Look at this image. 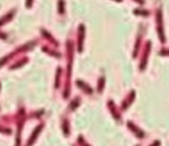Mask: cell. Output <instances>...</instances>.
Here are the masks:
<instances>
[{"instance_id":"15","label":"cell","mask_w":169,"mask_h":146,"mask_svg":"<svg viewBox=\"0 0 169 146\" xmlns=\"http://www.w3.org/2000/svg\"><path fill=\"white\" fill-rule=\"evenodd\" d=\"M136 11H137V13H136V14H141V15H142V14H143V15L145 14H145H146V15H148V13L147 11L145 12V11H138V10H137Z\"/></svg>"},{"instance_id":"8","label":"cell","mask_w":169,"mask_h":146,"mask_svg":"<svg viewBox=\"0 0 169 146\" xmlns=\"http://www.w3.org/2000/svg\"><path fill=\"white\" fill-rule=\"evenodd\" d=\"M41 33H42V35H43L45 38L48 39L49 41L51 42H52L53 44H54L55 46H58V43L56 42L55 39H54V38H53L52 36L50 34H49L47 31H46V30H41Z\"/></svg>"},{"instance_id":"18","label":"cell","mask_w":169,"mask_h":146,"mask_svg":"<svg viewBox=\"0 0 169 146\" xmlns=\"http://www.w3.org/2000/svg\"><path fill=\"white\" fill-rule=\"evenodd\" d=\"M160 142L156 141H155L153 144H152L150 146H160Z\"/></svg>"},{"instance_id":"4","label":"cell","mask_w":169,"mask_h":146,"mask_svg":"<svg viewBox=\"0 0 169 146\" xmlns=\"http://www.w3.org/2000/svg\"><path fill=\"white\" fill-rule=\"evenodd\" d=\"M151 49V42H148L146 44L145 47L144 48L143 54L142 55V59L141 61L140 65V68L141 70H144L145 68L146 65L147 64L148 57L150 51Z\"/></svg>"},{"instance_id":"3","label":"cell","mask_w":169,"mask_h":146,"mask_svg":"<svg viewBox=\"0 0 169 146\" xmlns=\"http://www.w3.org/2000/svg\"><path fill=\"white\" fill-rule=\"evenodd\" d=\"M86 28L83 24H80L78 28V52L81 53L83 50L84 39L85 36Z\"/></svg>"},{"instance_id":"5","label":"cell","mask_w":169,"mask_h":146,"mask_svg":"<svg viewBox=\"0 0 169 146\" xmlns=\"http://www.w3.org/2000/svg\"><path fill=\"white\" fill-rule=\"evenodd\" d=\"M135 92L133 91H131L128 96L126 97L125 100L123 101L122 105V108L123 109V110H126V109L128 108L130 105L133 103L135 98Z\"/></svg>"},{"instance_id":"9","label":"cell","mask_w":169,"mask_h":146,"mask_svg":"<svg viewBox=\"0 0 169 146\" xmlns=\"http://www.w3.org/2000/svg\"><path fill=\"white\" fill-rule=\"evenodd\" d=\"M109 106L110 107L111 110L112 111L113 114L115 116V118H116L117 119H119L120 118V116L119 115V114L118 113V112L117 111V109H116L114 103L112 101L110 102Z\"/></svg>"},{"instance_id":"12","label":"cell","mask_w":169,"mask_h":146,"mask_svg":"<svg viewBox=\"0 0 169 146\" xmlns=\"http://www.w3.org/2000/svg\"><path fill=\"white\" fill-rule=\"evenodd\" d=\"M76 83L78 85V86L81 87V88H84V90H86L88 92L90 93L91 92L92 90L89 87H88L87 85H86V83H84V82L81 80H78L76 82Z\"/></svg>"},{"instance_id":"1","label":"cell","mask_w":169,"mask_h":146,"mask_svg":"<svg viewBox=\"0 0 169 146\" xmlns=\"http://www.w3.org/2000/svg\"><path fill=\"white\" fill-rule=\"evenodd\" d=\"M66 51H67V71H66V89L65 91V95L68 96L70 90V82L71 78L72 64H73V44L71 41L68 40L66 42Z\"/></svg>"},{"instance_id":"10","label":"cell","mask_w":169,"mask_h":146,"mask_svg":"<svg viewBox=\"0 0 169 146\" xmlns=\"http://www.w3.org/2000/svg\"><path fill=\"white\" fill-rule=\"evenodd\" d=\"M27 61H28V59H27L26 57V58H23L20 61L18 62V63H16L15 64L11 66V68L13 69H17L18 68L23 66V65L25 64V63H26Z\"/></svg>"},{"instance_id":"7","label":"cell","mask_w":169,"mask_h":146,"mask_svg":"<svg viewBox=\"0 0 169 146\" xmlns=\"http://www.w3.org/2000/svg\"><path fill=\"white\" fill-rule=\"evenodd\" d=\"M14 11H11L8 14H6V16H4L3 18H2L1 20V26L3 25V24H5L6 23L9 22L13 19L14 16Z\"/></svg>"},{"instance_id":"17","label":"cell","mask_w":169,"mask_h":146,"mask_svg":"<svg viewBox=\"0 0 169 146\" xmlns=\"http://www.w3.org/2000/svg\"><path fill=\"white\" fill-rule=\"evenodd\" d=\"M32 5V1H27L26 3V6L27 8H31Z\"/></svg>"},{"instance_id":"13","label":"cell","mask_w":169,"mask_h":146,"mask_svg":"<svg viewBox=\"0 0 169 146\" xmlns=\"http://www.w3.org/2000/svg\"><path fill=\"white\" fill-rule=\"evenodd\" d=\"M65 2L60 1L58 3V12L60 14H63L65 13Z\"/></svg>"},{"instance_id":"16","label":"cell","mask_w":169,"mask_h":146,"mask_svg":"<svg viewBox=\"0 0 169 146\" xmlns=\"http://www.w3.org/2000/svg\"><path fill=\"white\" fill-rule=\"evenodd\" d=\"M161 54L164 55H169V50H162Z\"/></svg>"},{"instance_id":"11","label":"cell","mask_w":169,"mask_h":146,"mask_svg":"<svg viewBox=\"0 0 169 146\" xmlns=\"http://www.w3.org/2000/svg\"><path fill=\"white\" fill-rule=\"evenodd\" d=\"M62 70L61 67H58L57 69L56 72V75L55 79V87H58L59 85V82H60V76L62 73Z\"/></svg>"},{"instance_id":"14","label":"cell","mask_w":169,"mask_h":146,"mask_svg":"<svg viewBox=\"0 0 169 146\" xmlns=\"http://www.w3.org/2000/svg\"><path fill=\"white\" fill-rule=\"evenodd\" d=\"M104 84L105 79L103 77H101L98 81V91H101L103 90V87H104Z\"/></svg>"},{"instance_id":"6","label":"cell","mask_w":169,"mask_h":146,"mask_svg":"<svg viewBox=\"0 0 169 146\" xmlns=\"http://www.w3.org/2000/svg\"><path fill=\"white\" fill-rule=\"evenodd\" d=\"M128 126L130 130L135 134V135L139 138H142L144 137V133L140 129L138 128L137 126H135L133 123H128Z\"/></svg>"},{"instance_id":"2","label":"cell","mask_w":169,"mask_h":146,"mask_svg":"<svg viewBox=\"0 0 169 146\" xmlns=\"http://www.w3.org/2000/svg\"><path fill=\"white\" fill-rule=\"evenodd\" d=\"M157 30L160 40L162 43L165 42L164 32L163 29L162 14L161 10H158L156 13Z\"/></svg>"}]
</instances>
